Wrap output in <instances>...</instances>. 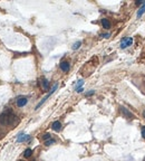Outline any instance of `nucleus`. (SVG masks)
I'll return each mask as SVG.
<instances>
[{"label":"nucleus","mask_w":145,"mask_h":161,"mask_svg":"<svg viewBox=\"0 0 145 161\" xmlns=\"http://www.w3.org/2000/svg\"><path fill=\"white\" fill-rule=\"evenodd\" d=\"M70 68V65L68 62H61L60 63V69L63 72H68Z\"/></svg>","instance_id":"423d86ee"},{"label":"nucleus","mask_w":145,"mask_h":161,"mask_svg":"<svg viewBox=\"0 0 145 161\" xmlns=\"http://www.w3.org/2000/svg\"><path fill=\"white\" fill-rule=\"evenodd\" d=\"M43 139L45 140V141H47V140H49V139H51V135L49 133H45L43 135Z\"/></svg>","instance_id":"dca6fc26"},{"label":"nucleus","mask_w":145,"mask_h":161,"mask_svg":"<svg viewBox=\"0 0 145 161\" xmlns=\"http://www.w3.org/2000/svg\"><path fill=\"white\" fill-rule=\"evenodd\" d=\"M80 45H82V42H76L75 44L72 45V49H74V50H76V49H78L80 47Z\"/></svg>","instance_id":"ddd939ff"},{"label":"nucleus","mask_w":145,"mask_h":161,"mask_svg":"<svg viewBox=\"0 0 145 161\" xmlns=\"http://www.w3.org/2000/svg\"><path fill=\"white\" fill-rule=\"evenodd\" d=\"M144 12H145V2L143 3V5H142V7H141V8H140V10H138V11H137V17L140 18L141 16H142L143 14H144Z\"/></svg>","instance_id":"9b49d317"},{"label":"nucleus","mask_w":145,"mask_h":161,"mask_svg":"<svg viewBox=\"0 0 145 161\" xmlns=\"http://www.w3.org/2000/svg\"><path fill=\"white\" fill-rule=\"evenodd\" d=\"M32 154V150L31 149H26L24 152V157L25 158H29V157Z\"/></svg>","instance_id":"f8f14e48"},{"label":"nucleus","mask_w":145,"mask_h":161,"mask_svg":"<svg viewBox=\"0 0 145 161\" xmlns=\"http://www.w3.org/2000/svg\"><path fill=\"white\" fill-rule=\"evenodd\" d=\"M27 102H28V100H27L26 97H19L17 100V105L19 107H22V106H25V105L27 104Z\"/></svg>","instance_id":"6e6552de"},{"label":"nucleus","mask_w":145,"mask_h":161,"mask_svg":"<svg viewBox=\"0 0 145 161\" xmlns=\"http://www.w3.org/2000/svg\"><path fill=\"white\" fill-rule=\"evenodd\" d=\"M94 91H90V92H88V93H86V96H90V95H93L94 94Z\"/></svg>","instance_id":"f3484780"},{"label":"nucleus","mask_w":145,"mask_h":161,"mask_svg":"<svg viewBox=\"0 0 145 161\" xmlns=\"http://www.w3.org/2000/svg\"><path fill=\"white\" fill-rule=\"evenodd\" d=\"M40 80H41V82H40V84H41V87H43L45 91H46V90H48V86H49V82H48V80H47L45 77H43Z\"/></svg>","instance_id":"1a4fd4ad"},{"label":"nucleus","mask_w":145,"mask_h":161,"mask_svg":"<svg viewBox=\"0 0 145 161\" xmlns=\"http://www.w3.org/2000/svg\"><path fill=\"white\" fill-rule=\"evenodd\" d=\"M14 120H16V115L10 110H7L0 116V123L1 125H10L14 122Z\"/></svg>","instance_id":"f257e3e1"},{"label":"nucleus","mask_w":145,"mask_h":161,"mask_svg":"<svg viewBox=\"0 0 145 161\" xmlns=\"http://www.w3.org/2000/svg\"><path fill=\"white\" fill-rule=\"evenodd\" d=\"M142 135H143V138H145V127H143V129H142Z\"/></svg>","instance_id":"6ab92c4d"},{"label":"nucleus","mask_w":145,"mask_h":161,"mask_svg":"<svg viewBox=\"0 0 145 161\" xmlns=\"http://www.w3.org/2000/svg\"><path fill=\"white\" fill-rule=\"evenodd\" d=\"M144 2H145V0H144V1H136V5H137V6H140V5L142 6Z\"/></svg>","instance_id":"a211bd4d"},{"label":"nucleus","mask_w":145,"mask_h":161,"mask_svg":"<svg viewBox=\"0 0 145 161\" xmlns=\"http://www.w3.org/2000/svg\"><path fill=\"white\" fill-rule=\"evenodd\" d=\"M51 128H53L54 131L58 132L61 130V123L59 122V121H55V122H53V124H51Z\"/></svg>","instance_id":"39448f33"},{"label":"nucleus","mask_w":145,"mask_h":161,"mask_svg":"<svg viewBox=\"0 0 145 161\" xmlns=\"http://www.w3.org/2000/svg\"><path fill=\"white\" fill-rule=\"evenodd\" d=\"M133 44V38L132 37H125L121 40V48H127L128 46Z\"/></svg>","instance_id":"7ed1b4c3"},{"label":"nucleus","mask_w":145,"mask_h":161,"mask_svg":"<svg viewBox=\"0 0 145 161\" xmlns=\"http://www.w3.org/2000/svg\"><path fill=\"white\" fill-rule=\"evenodd\" d=\"M83 84H84V80H78V82H77V85H76L75 90H78V88H82Z\"/></svg>","instance_id":"4468645a"},{"label":"nucleus","mask_w":145,"mask_h":161,"mask_svg":"<svg viewBox=\"0 0 145 161\" xmlns=\"http://www.w3.org/2000/svg\"><path fill=\"white\" fill-rule=\"evenodd\" d=\"M53 143H55V140L54 139H49V140H47V141H45V145H51Z\"/></svg>","instance_id":"2eb2a0df"},{"label":"nucleus","mask_w":145,"mask_h":161,"mask_svg":"<svg viewBox=\"0 0 145 161\" xmlns=\"http://www.w3.org/2000/svg\"><path fill=\"white\" fill-rule=\"evenodd\" d=\"M101 37H105V38H108V37H109V34H103V35H101Z\"/></svg>","instance_id":"aec40b11"},{"label":"nucleus","mask_w":145,"mask_h":161,"mask_svg":"<svg viewBox=\"0 0 145 161\" xmlns=\"http://www.w3.org/2000/svg\"><path fill=\"white\" fill-rule=\"evenodd\" d=\"M102 25H103V27H104L105 29H109L111 28V22L108 21V19H102Z\"/></svg>","instance_id":"9d476101"},{"label":"nucleus","mask_w":145,"mask_h":161,"mask_svg":"<svg viewBox=\"0 0 145 161\" xmlns=\"http://www.w3.org/2000/svg\"><path fill=\"white\" fill-rule=\"evenodd\" d=\"M121 111H122V113H123V114L127 117V119H133V117H134V115L132 114V113H130L127 109H125V107H121Z\"/></svg>","instance_id":"0eeeda50"},{"label":"nucleus","mask_w":145,"mask_h":161,"mask_svg":"<svg viewBox=\"0 0 145 161\" xmlns=\"http://www.w3.org/2000/svg\"><path fill=\"white\" fill-rule=\"evenodd\" d=\"M30 140V135H27V134H19L17 138L18 142H26Z\"/></svg>","instance_id":"20e7f679"},{"label":"nucleus","mask_w":145,"mask_h":161,"mask_svg":"<svg viewBox=\"0 0 145 161\" xmlns=\"http://www.w3.org/2000/svg\"><path fill=\"white\" fill-rule=\"evenodd\" d=\"M57 87H58V84H55V85H54V86H53V88H51V90H50V91H49V93H48V95H47V96H45V97H44V98H43V100H41V101H40V102H39V103H38V105H37V106H36V110H38L39 107H40V106H41V105H43V104H44V103L46 102V100H48V97H49V96H50V95H51V94H53V93H54V92H55V91H56V90H57Z\"/></svg>","instance_id":"f03ea898"},{"label":"nucleus","mask_w":145,"mask_h":161,"mask_svg":"<svg viewBox=\"0 0 145 161\" xmlns=\"http://www.w3.org/2000/svg\"><path fill=\"white\" fill-rule=\"evenodd\" d=\"M32 161H36V160H32Z\"/></svg>","instance_id":"412c9836"}]
</instances>
